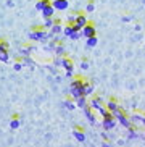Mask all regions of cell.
<instances>
[{"mask_svg":"<svg viewBox=\"0 0 145 147\" xmlns=\"http://www.w3.org/2000/svg\"><path fill=\"white\" fill-rule=\"evenodd\" d=\"M85 79L82 78H76L71 81V86H69V95H71L72 100L79 99V97H82L84 95V86H85Z\"/></svg>","mask_w":145,"mask_h":147,"instance_id":"6da1fadb","label":"cell"},{"mask_svg":"<svg viewBox=\"0 0 145 147\" xmlns=\"http://www.w3.org/2000/svg\"><path fill=\"white\" fill-rule=\"evenodd\" d=\"M52 32L44 28H34V29L29 32V39L31 40H47L48 37H52Z\"/></svg>","mask_w":145,"mask_h":147,"instance_id":"7a4b0ae2","label":"cell"},{"mask_svg":"<svg viewBox=\"0 0 145 147\" xmlns=\"http://www.w3.org/2000/svg\"><path fill=\"white\" fill-rule=\"evenodd\" d=\"M113 117H115L116 121H118V123H121L124 128H131V120H129V117H126V113H124L121 108L115 113V115H113Z\"/></svg>","mask_w":145,"mask_h":147,"instance_id":"3957f363","label":"cell"},{"mask_svg":"<svg viewBox=\"0 0 145 147\" xmlns=\"http://www.w3.org/2000/svg\"><path fill=\"white\" fill-rule=\"evenodd\" d=\"M102 126L105 128L107 131H110V129H113L116 126V118L111 115V113H108V115H105V117L102 118Z\"/></svg>","mask_w":145,"mask_h":147,"instance_id":"277c9868","label":"cell"},{"mask_svg":"<svg viewBox=\"0 0 145 147\" xmlns=\"http://www.w3.org/2000/svg\"><path fill=\"white\" fill-rule=\"evenodd\" d=\"M87 23H89V20H87V15H85V13H77L76 21H74V31H81L82 28L87 24Z\"/></svg>","mask_w":145,"mask_h":147,"instance_id":"5b68a950","label":"cell"},{"mask_svg":"<svg viewBox=\"0 0 145 147\" xmlns=\"http://www.w3.org/2000/svg\"><path fill=\"white\" fill-rule=\"evenodd\" d=\"M50 5L55 8V11H56V10H58V11H64V10H68L69 2H68V0H52Z\"/></svg>","mask_w":145,"mask_h":147,"instance_id":"8992f818","label":"cell"},{"mask_svg":"<svg viewBox=\"0 0 145 147\" xmlns=\"http://www.w3.org/2000/svg\"><path fill=\"white\" fill-rule=\"evenodd\" d=\"M81 32L85 39H87V37H92V36H97V29H95V26L92 23H87V24L81 29Z\"/></svg>","mask_w":145,"mask_h":147,"instance_id":"52a82bcc","label":"cell"},{"mask_svg":"<svg viewBox=\"0 0 145 147\" xmlns=\"http://www.w3.org/2000/svg\"><path fill=\"white\" fill-rule=\"evenodd\" d=\"M60 66L64 71H74V63L69 58H66V57H61L60 58Z\"/></svg>","mask_w":145,"mask_h":147,"instance_id":"ba28073f","label":"cell"},{"mask_svg":"<svg viewBox=\"0 0 145 147\" xmlns=\"http://www.w3.org/2000/svg\"><path fill=\"white\" fill-rule=\"evenodd\" d=\"M105 108L108 110V113H111V115H115V113L118 112V110H119L121 107L118 105V102H116V100H113V99H111V100H108L107 104H105Z\"/></svg>","mask_w":145,"mask_h":147,"instance_id":"9c48e42d","label":"cell"},{"mask_svg":"<svg viewBox=\"0 0 145 147\" xmlns=\"http://www.w3.org/2000/svg\"><path fill=\"white\" fill-rule=\"evenodd\" d=\"M129 120H131V125H144L145 126V117L144 115H140V113H134L132 117H129Z\"/></svg>","mask_w":145,"mask_h":147,"instance_id":"30bf717a","label":"cell"},{"mask_svg":"<svg viewBox=\"0 0 145 147\" xmlns=\"http://www.w3.org/2000/svg\"><path fill=\"white\" fill-rule=\"evenodd\" d=\"M103 100L100 99V97H92V100L89 102V107L92 108V110H98L100 107H103Z\"/></svg>","mask_w":145,"mask_h":147,"instance_id":"8fae6325","label":"cell"},{"mask_svg":"<svg viewBox=\"0 0 145 147\" xmlns=\"http://www.w3.org/2000/svg\"><path fill=\"white\" fill-rule=\"evenodd\" d=\"M84 113H85V118L89 120L90 125H95V115H94V112H92V108H90L89 105L84 108Z\"/></svg>","mask_w":145,"mask_h":147,"instance_id":"7c38bea8","label":"cell"},{"mask_svg":"<svg viewBox=\"0 0 145 147\" xmlns=\"http://www.w3.org/2000/svg\"><path fill=\"white\" fill-rule=\"evenodd\" d=\"M42 16H44V20H45V18H53L55 16V8H53L52 5L45 7V8L42 10Z\"/></svg>","mask_w":145,"mask_h":147,"instance_id":"4fadbf2b","label":"cell"},{"mask_svg":"<svg viewBox=\"0 0 145 147\" xmlns=\"http://www.w3.org/2000/svg\"><path fill=\"white\" fill-rule=\"evenodd\" d=\"M50 2H52V0H37V2H36V10L42 11L45 7H48V5H50Z\"/></svg>","mask_w":145,"mask_h":147,"instance_id":"5bb4252c","label":"cell"},{"mask_svg":"<svg viewBox=\"0 0 145 147\" xmlns=\"http://www.w3.org/2000/svg\"><path fill=\"white\" fill-rule=\"evenodd\" d=\"M72 136H74V139L79 141V142H84V141H85V134L82 133L81 129H74V131H72Z\"/></svg>","mask_w":145,"mask_h":147,"instance_id":"9a60e30c","label":"cell"},{"mask_svg":"<svg viewBox=\"0 0 145 147\" xmlns=\"http://www.w3.org/2000/svg\"><path fill=\"white\" fill-rule=\"evenodd\" d=\"M74 102H76V107L82 108V110H84V108L87 107V97H85V95H82V97H79V99H76Z\"/></svg>","mask_w":145,"mask_h":147,"instance_id":"2e32d148","label":"cell"},{"mask_svg":"<svg viewBox=\"0 0 145 147\" xmlns=\"http://www.w3.org/2000/svg\"><path fill=\"white\" fill-rule=\"evenodd\" d=\"M50 32L53 36H60V34H63V26L61 24H53V26L50 28Z\"/></svg>","mask_w":145,"mask_h":147,"instance_id":"e0dca14e","label":"cell"},{"mask_svg":"<svg viewBox=\"0 0 145 147\" xmlns=\"http://www.w3.org/2000/svg\"><path fill=\"white\" fill-rule=\"evenodd\" d=\"M98 44V39H97V36H92V37H87V40H85V45L89 49H92V47H95Z\"/></svg>","mask_w":145,"mask_h":147,"instance_id":"ac0fdd59","label":"cell"},{"mask_svg":"<svg viewBox=\"0 0 145 147\" xmlns=\"http://www.w3.org/2000/svg\"><path fill=\"white\" fill-rule=\"evenodd\" d=\"M92 94H94V86L87 81L85 82V86H84V95L85 97H89V95H92Z\"/></svg>","mask_w":145,"mask_h":147,"instance_id":"d6986e66","label":"cell"},{"mask_svg":"<svg viewBox=\"0 0 145 147\" xmlns=\"http://www.w3.org/2000/svg\"><path fill=\"white\" fill-rule=\"evenodd\" d=\"M72 31H74V24H64L63 26V36L69 37L72 34Z\"/></svg>","mask_w":145,"mask_h":147,"instance_id":"ffe728a7","label":"cell"},{"mask_svg":"<svg viewBox=\"0 0 145 147\" xmlns=\"http://www.w3.org/2000/svg\"><path fill=\"white\" fill-rule=\"evenodd\" d=\"M63 107L68 108V110H74V108H76V102H74L72 99H66L63 102Z\"/></svg>","mask_w":145,"mask_h":147,"instance_id":"44dd1931","label":"cell"},{"mask_svg":"<svg viewBox=\"0 0 145 147\" xmlns=\"http://www.w3.org/2000/svg\"><path fill=\"white\" fill-rule=\"evenodd\" d=\"M53 50H55V53H56L58 57H64V53H66V50H64V47L61 45L60 42H58V44L55 45V49H53Z\"/></svg>","mask_w":145,"mask_h":147,"instance_id":"7402d4cb","label":"cell"},{"mask_svg":"<svg viewBox=\"0 0 145 147\" xmlns=\"http://www.w3.org/2000/svg\"><path fill=\"white\" fill-rule=\"evenodd\" d=\"M19 125H21V121H19V118H18V117H15V118L10 120V128H11V129H18Z\"/></svg>","mask_w":145,"mask_h":147,"instance_id":"603a6c76","label":"cell"},{"mask_svg":"<svg viewBox=\"0 0 145 147\" xmlns=\"http://www.w3.org/2000/svg\"><path fill=\"white\" fill-rule=\"evenodd\" d=\"M53 24H55V23H53V18H45V20H44V29H47V31H50V28L53 26Z\"/></svg>","mask_w":145,"mask_h":147,"instance_id":"cb8c5ba5","label":"cell"},{"mask_svg":"<svg viewBox=\"0 0 145 147\" xmlns=\"http://www.w3.org/2000/svg\"><path fill=\"white\" fill-rule=\"evenodd\" d=\"M31 52H34V45H26V47L21 49V53H23L24 57L31 55Z\"/></svg>","mask_w":145,"mask_h":147,"instance_id":"d4e9b609","label":"cell"},{"mask_svg":"<svg viewBox=\"0 0 145 147\" xmlns=\"http://www.w3.org/2000/svg\"><path fill=\"white\" fill-rule=\"evenodd\" d=\"M94 10H95V3H94V0H89V2H87V5H85V11H87V13H92Z\"/></svg>","mask_w":145,"mask_h":147,"instance_id":"484cf974","label":"cell"},{"mask_svg":"<svg viewBox=\"0 0 145 147\" xmlns=\"http://www.w3.org/2000/svg\"><path fill=\"white\" fill-rule=\"evenodd\" d=\"M76 16H77V13H69L68 15V18H66V24H74V21H76Z\"/></svg>","mask_w":145,"mask_h":147,"instance_id":"4316f807","label":"cell"},{"mask_svg":"<svg viewBox=\"0 0 145 147\" xmlns=\"http://www.w3.org/2000/svg\"><path fill=\"white\" fill-rule=\"evenodd\" d=\"M10 60V53H8V50H3V52H0V61H7Z\"/></svg>","mask_w":145,"mask_h":147,"instance_id":"83f0119b","label":"cell"},{"mask_svg":"<svg viewBox=\"0 0 145 147\" xmlns=\"http://www.w3.org/2000/svg\"><path fill=\"white\" fill-rule=\"evenodd\" d=\"M81 37H82L81 31H72V34L69 36V39H71V40H77V39H81Z\"/></svg>","mask_w":145,"mask_h":147,"instance_id":"f1b7e54d","label":"cell"},{"mask_svg":"<svg viewBox=\"0 0 145 147\" xmlns=\"http://www.w3.org/2000/svg\"><path fill=\"white\" fill-rule=\"evenodd\" d=\"M128 129H129V139H136V138H139V133H137V131L136 129H134V128H132V126H131V128H128Z\"/></svg>","mask_w":145,"mask_h":147,"instance_id":"f546056e","label":"cell"},{"mask_svg":"<svg viewBox=\"0 0 145 147\" xmlns=\"http://www.w3.org/2000/svg\"><path fill=\"white\" fill-rule=\"evenodd\" d=\"M97 112L100 113V115H102V118L105 117V115H108V110H107V108H105V105H103V107H100V108H98V110H97Z\"/></svg>","mask_w":145,"mask_h":147,"instance_id":"4dcf8cb0","label":"cell"},{"mask_svg":"<svg viewBox=\"0 0 145 147\" xmlns=\"http://www.w3.org/2000/svg\"><path fill=\"white\" fill-rule=\"evenodd\" d=\"M23 66H24V63H21V61H16V63H15V66H13V68L16 69V71H21V69H23Z\"/></svg>","mask_w":145,"mask_h":147,"instance_id":"1f68e13d","label":"cell"},{"mask_svg":"<svg viewBox=\"0 0 145 147\" xmlns=\"http://www.w3.org/2000/svg\"><path fill=\"white\" fill-rule=\"evenodd\" d=\"M87 68H89V63H87L85 60H82L81 61V69H87Z\"/></svg>","mask_w":145,"mask_h":147,"instance_id":"d6a6232c","label":"cell"},{"mask_svg":"<svg viewBox=\"0 0 145 147\" xmlns=\"http://www.w3.org/2000/svg\"><path fill=\"white\" fill-rule=\"evenodd\" d=\"M66 76H68V78H72V76H74V71H66Z\"/></svg>","mask_w":145,"mask_h":147,"instance_id":"836d02e7","label":"cell"},{"mask_svg":"<svg viewBox=\"0 0 145 147\" xmlns=\"http://www.w3.org/2000/svg\"><path fill=\"white\" fill-rule=\"evenodd\" d=\"M7 7H13V0H7Z\"/></svg>","mask_w":145,"mask_h":147,"instance_id":"e575fe53","label":"cell"},{"mask_svg":"<svg viewBox=\"0 0 145 147\" xmlns=\"http://www.w3.org/2000/svg\"><path fill=\"white\" fill-rule=\"evenodd\" d=\"M102 147H110V144H108V142H103V146Z\"/></svg>","mask_w":145,"mask_h":147,"instance_id":"d590c367","label":"cell"}]
</instances>
